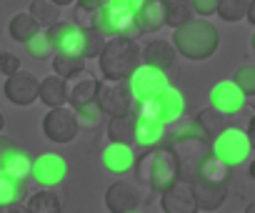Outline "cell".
<instances>
[{
    "label": "cell",
    "mask_w": 255,
    "mask_h": 213,
    "mask_svg": "<svg viewBox=\"0 0 255 213\" xmlns=\"http://www.w3.org/2000/svg\"><path fill=\"white\" fill-rule=\"evenodd\" d=\"M170 43L175 45L178 55H183L185 60H208L220 48V33L210 20L188 18L183 25L173 28Z\"/></svg>",
    "instance_id": "cell-1"
},
{
    "label": "cell",
    "mask_w": 255,
    "mask_h": 213,
    "mask_svg": "<svg viewBox=\"0 0 255 213\" xmlns=\"http://www.w3.org/2000/svg\"><path fill=\"white\" fill-rule=\"evenodd\" d=\"M133 168H135L138 183L153 193L165 191L170 183H175L180 178L175 153L170 151V146H163V143L155 148H145V153L140 158H135Z\"/></svg>",
    "instance_id": "cell-2"
},
{
    "label": "cell",
    "mask_w": 255,
    "mask_h": 213,
    "mask_svg": "<svg viewBox=\"0 0 255 213\" xmlns=\"http://www.w3.org/2000/svg\"><path fill=\"white\" fill-rule=\"evenodd\" d=\"M103 78H128L143 60L140 45L133 35H113L105 40L103 50L98 53Z\"/></svg>",
    "instance_id": "cell-3"
},
{
    "label": "cell",
    "mask_w": 255,
    "mask_h": 213,
    "mask_svg": "<svg viewBox=\"0 0 255 213\" xmlns=\"http://www.w3.org/2000/svg\"><path fill=\"white\" fill-rule=\"evenodd\" d=\"M133 111L140 113V116L155 118V121H160V123H165V126H173V123H178V121L185 116V95H183L178 88L165 85V88H163L160 93H155L153 98L135 103Z\"/></svg>",
    "instance_id": "cell-4"
},
{
    "label": "cell",
    "mask_w": 255,
    "mask_h": 213,
    "mask_svg": "<svg viewBox=\"0 0 255 213\" xmlns=\"http://www.w3.org/2000/svg\"><path fill=\"white\" fill-rule=\"evenodd\" d=\"M253 151V136L250 131H243L238 126H225L213 141H210V153L225 161L228 166H240L250 158Z\"/></svg>",
    "instance_id": "cell-5"
},
{
    "label": "cell",
    "mask_w": 255,
    "mask_h": 213,
    "mask_svg": "<svg viewBox=\"0 0 255 213\" xmlns=\"http://www.w3.org/2000/svg\"><path fill=\"white\" fill-rule=\"evenodd\" d=\"M100 111L110 118V116H120V113H130L135 108V100L128 85V78H103L98 80L95 88V98H93Z\"/></svg>",
    "instance_id": "cell-6"
},
{
    "label": "cell",
    "mask_w": 255,
    "mask_h": 213,
    "mask_svg": "<svg viewBox=\"0 0 255 213\" xmlns=\"http://www.w3.org/2000/svg\"><path fill=\"white\" fill-rule=\"evenodd\" d=\"M170 151L178 161V173L183 181H193L198 176V166L205 153H210V141L205 138H173Z\"/></svg>",
    "instance_id": "cell-7"
},
{
    "label": "cell",
    "mask_w": 255,
    "mask_h": 213,
    "mask_svg": "<svg viewBox=\"0 0 255 213\" xmlns=\"http://www.w3.org/2000/svg\"><path fill=\"white\" fill-rule=\"evenodd\" d=\"M43 133L48 141L60 143V146L75 141V136L80 133L78 121H75V111L70 105H55V108H50L43 118Z\"/></svg>",
    "instance_id": "cell-8"
},
{
    "label": "cell",
    "mask_w": 255,
    "mask_h": 213,
    "mask_svg": "<svg viewBox=\"0 0 255 213\" xmlns=\"http://www.w3.org/2000/svg\"><path fill=\"white\" fill-rule=\"evenodd\" d=\"M128 85H130L133 100L140 103V100H148V98H153L155 93H160L165 85H170V80H168V73H165V70L140 63L130 75H128Z\"/></svg>",
    "instance_id": "cell-9"
},
{
    "label": "cell",
    "mask_w": 255,
    "mask_h": 213,
    "mask_svg": "<svg viewBox=\"0 0 255 213\" xmlns=\"http://www.w3.org/2000/svg\"><path fill=\"white\" fill-rule=\"evenodd\" d=\"M68 176V161L60 153H40L30 163V178L40 188H58Z\"/></svg>",
    "instance_id": "cell-10"
},
{
    "label": "cell",
    "mask_w": 255,
    "mask_h": 213,
    "mask_svg": "<svg viewBox=\"0 0 255 213\" xmlns=\"http://www.w3.org/2000/svg\"><path fill=\"white\" fill-rule=\"evenodd\" d=\"M143 203V191L133 181H115L105 191V208L110 213H135Z\"/></svg>",
    "instance_id": "cell-11"
},
{
    "label": "cell",
    "mask_w": 255,
    "mask_h": 213,
    "mask_svg": "<svg viewBox=\"0 0 255 213\" xmlns=\"http://www.w3.org/2000/svg\"><path fill=\"white\" fill-rule=\"evenodd\" d=\"M98 28L113 38V35H135V10H128L123 5H110L103 3L100 5V18H98Z\"/></svg>",
    "instance_id": "cell-12"
},
{
    "label": "cell",
    "mask_w": 255,
    "mask_h": 213,
    "mask_svg": "<svg viewBox=\"0 0 255 213\" xmlns=\"http://www.w3.org/2000/svg\"><path fill=\"white\" fill-rule=\"evenodd\" d=\"M5 98L18 105V108H25V105H33L38 100V78L30 70H15L10 75H5V85H3Z\"/></svg>",
    "instance_id": "cell-13"
},
{
    "label": "cell",
    "mask_w": 255,
    "mask_h": 213,
    "mask_svg": "<svg viewBox=\"0 0 255 213\" xmlns=\"http://www.w3.org/2000/svg\"><path fill=\"white\" fill-rule=\"evenodd\" d=\"M208 100L215 111H220L223 116H238L240 111H245L248 105V95L233 83V80H220L210 88L208 93Z\"/></svg>",
    "instance_id": "cell-14"
},
{
    "label": "cell",
    "mask_w": 255,
    "mask_h": 213,
    "mask_svg": "<svg viewBox=\"0 0 255 213\" xmlns=\"http://www.w3.org/2000/svg\"><path fill=\"white\" fill-rule=\"evenodd\" d=\"M48 40L53 45V53H68V55H83V30L75 23L55 20L48 25Z\"/></svg>",
    "instance_id": "cell-15"
},
{
    "label": "cell",
    "mask_w": 255,
    "mask_h": 213,
    "mask_svg": "<svg viewBox=\"0 0 255 213\" xmlns=\"http://www.w3.org/2000/svg\"><path fill=\"white\" fill-rule=\"evenodd\" d=\"M160 211L165 213H195V198L190 181L178 178L165 191H160Z\"/></svg>",
    "instance_id": "cell-16"
},
{
    "label": "cell",
    "mask_w": 255,
    "mask_h": 213,
    "mask_svg": "<svg viewBox=\"0 0 255 213\" xmlns=\"http://www.w3.org/2000/svg\"><path fill=\"white\" fill-rule=\"evenodd\" d=\"M190 186H193L195 211H205V213L218 211L228 198V183H210L203 178H193Z\"/></svg>",
    "instance_id": "cell-17"
},
{
    "label": "cell",
    "mask_w": 255,
    "mask_h": 213,
    "mask_svg": "<svg viewBox=\"0 0 255 213\" xmlns=\"http://www.w3.org/2000/svg\"><path fill=\"white\" fill-rule=\"evenodd\" d=\"M100 161H103V168L113 176H125L133 171V163H135V153H133V146L128 143H108L100 153Z\"/></svg>",
    "instance_id": "cell-18"
},
{
    "label": "cell",
    "mask_w": 255,
    "mask_h": 213,
    "mask_svg": "<svg viewBox=\"0 0 255 213\" xmlns=\"http://www.w3.org/2000/svg\"><path fill=\"white\" fill-rule=\"evenodd\" d=\"M165 138H168V126H165V123L135 113L133 146H140V148H155V146L165 143Z\"/></svg>",
    "instance_id": "cell-19"
},
{
    "label": "cell",
    "mask_w": 255,
    "mask_h": 213,
    "mask_svg": "<svg viewBox=\"0 0 255 213\" xmlns=\"http://www.w3.org/2000/svg\"><path fill=\"white\" fill-rule=\"evenodd\" d=\"M165 25V0H143L135 10V28L138 33H158Z\"/></svg>",
    "instance_id": "cell-20"
},
{
    "label": "cell",
    "mask_w": 255,
    "mask_h": 213,
    "mask_svg": "<svg viewBox=\"0 0 255 213\" xmlns=\"http://www.w3.org/2000/svg\"><path fill=\"white\" fill-rule=\"evenodd\" d=\"M175 58H178V50L170 40H150L145 45V50H140V60L145 65H153V68H160V70H170L175 65Z\"/></svg>",
    "instance_id": "cell-21"
},
{
    "label": "cell",
    "mask_w": 255,
    "mask_h": 213,
    "mask_svg": "<svg viewBox=\"0 0 255 213\" xmlns=\"http://www.w3.org/2000/svg\"><path fill=\"white\" fill-rule=\"evenodd\" d=\"M38 100L45 103L48 108H55V105H65L68 100V80L50 73L45 78H38Z\"/></svg>",
    "instance_id": "cell-22"
},
{
    "label": "cell",
    "mask_w": 255,
    "mask_h": 213,
    "mask_svg": "<svg viewBox=\"0 0 255 213\" xmlns=\"http://www.w3.org/2000/svg\"><path fill=\"white\" fill-rule=\"evenodd\" d=\"M95 88H98L95 75H88L85 70L75 73L73 78H68V100H65V105L78 108V105L93 100L95 98Z\"/></svg>",
    "instance_id": "cell-23"
},
{
    "label": "cell",
    "mask_w": 255,
    "mask_h": 213,
    "mask_svg": "<svg viewBox=\"0 0 255 213\" xmlns=\"http://www.w3.org/2000/svg\"><path fill=\"white\" fill-rule=\"evenodd\" d=\"M133 128H135V111L120 113V116H110L105 133H108V141H113V143L133 146Z\"/></svg>",
    "instance_id": "cell-24"
},
{
    "label": "cell",
    "mask_w": 255,
    "mask_h": 213,
    "mask_svg": "<svg viewBox=\"0 0 255 213\" xmlns=\"http://www.w3.org/2000/svg\"><path fill=\"white\" fill-rule=\"evenodd\" d=\"M230 171H233V166H228L225 161H220L213 153H205L200 166H198V176L195 178H203V181H210V183H228L230 181Z\"/></svg>",
    "instance_id": "cell-25"
},
{
    "label": "cell",
    "mask_w": 255,
    "mask_h": 213,
    "mask_svg": "<svg viewBox=\"0 0 255 213\" xmlns=\"http://www.w3.org/2000/svg\"><path fill=\"white\" fill-rule=\"evenodd\" d=\"M25 201V181L10 178L0 171V211L3 208H18V203Z\"/></svg>",
    "instance_id": "cell-26"
},
{
    "label": "cell",
    "mask_w": 255,
    "mask_h": 213,
    "mask_svg": "<svg viewBox=\"0 0 255 213\" xmlns=\"http://www.w3.org/2000/svg\"><path fill=\"white\" fill-rule=\"evenodd\" d=\"M30 163H33V158H30L25 151L15 148V151H10V153L5 156V161H3V166H0V171L8 173L10 178L25 181V178H30Z\"/></svg>",
    "instance_id": "cell-27"
},
{
    "label": "cell",
    "mask_w": 255,
    "mask_h": 213,
    "mask_svg": "<svg viewBox=\"0 0 255 213\" xmlns=\"http://www.w3.org/2000/svg\"><path fill=\"white\" fill-rule=\"evenodd\" d=\"M40 30L38 20L30 15V13H15L10 20H8V33L15 43H25L28 38H33L35 33Z\"/></svg>",
    "instance_id": "cell-28"
},
{
    "label": "cell",
    "mask_w": 255,
    "mask_h": 213,
    "mask_svg": "<svg viewBox=\"0 0 255 213\" xmlns=\"http://www.w3.org/2000/svg\"><path fill=\"white\" fill-rule=\"evenodd\" d=\"M195 121H198V126L203 128V133H205V138L208 141H213L230 121H228V116H223L220 111H215L213 105H208V108H203V111H198V116H195Z\"/></svg>",
    "instance_id": "cell-29"
},
{
    "label": "cell",
    "mask_w": 255,
    "mask_h": 213,
    "mask_svg": "<svg viewBox=\"0 0 255 213\" xmlns=\"http://www.w3.org/2000/svg\"><path fill=\"white\" fill-rule=\"evenodd\" d=\"M75 111V121H78V128L80 131H95L103 121H105V113L100 111V105L95 100H88L83 105H78Z\"/></svg>",
    "instance_id": "cell-30"
},
{
    "label": "cell",
    "mask_w": 255,
    "mask_h": 213,
    "mask_svg": "<svg viewBox=\"0 0 255 213\" xmlns=\"http://www.w3.org/2000/svg\"><path fill=\"white\" fill-rule=\"evenodd\" d=\"M60 208V198L53 188H40L28 198V211L33 213H58Z\"/></svg>",
    "instance_id": "cell-31"
},
{
    "label": "cell",
    "mask_w": 255,
    "mask_h": 213,
    "mask_svg": "<svg viewBox=\"0 0 255 213\" xmlns=\"http://www.w3.org/2000/svg\"><path fill=\"white\" fill-rule=\"evenodd\" d=\"M53 73L60 78H73L75 73L85 70V58L83 55H68V53H53Z\"/></svg>",
    "instance_id": "cell-32"
},
{
    "label": "cell",
    "mask_w": 255,
    "mask_h": 213,
    "mask_svg": "<svg viewBox=\"0 0 255 213\" xmlns=\"http://www.w3.org/2000/svg\"><path fill=\"white\" fill-rule=\"evenodd\" d=\"M28 13L38 20V25L48 28L55 20H60V5H55L53 0H30V8Z\"/></svg>",
    "instance_id": "cell-33"
},
{
    "label": "cell",
    "mask_w": 255,
    "mask_h": 213,
    "mask_svg": "<svg viewBox=\"0 0 255 213\" xmlns=\"http://www.w3.org/2000/svg\"><path fill=\"white\" fill-rule=\"evenodd\" d=\"M248 5H250V0H218L215 13L225 23H240V20H245Z\"/></svg>",
    "instance_id": "cell-34"
},
{
    "label": "cell",
    "mask_w": 255,
    "mask_h": 213,
    "mask_svg": "<svg viewBox=\"0 0 255 213\" xmlns=\"http://www.w3.org/2000/svg\"><path fill=\"white\" fill-rule=\"evenodd\" d=\"M188 18H193L190 3H185V0H165V25L178 28Z\"/></svg>",
    "instance_id": "cell-35"
},
{
    "label": "cell",
    "mask_w": 255,
    "mask_h": 213,
    "mask_svg": "<svg viewBox=\"0 0 255 213\" xmlns=\"http://www.w3.org/2000/svg\"><path fill=\"white\" fill-rule=\"evenodd\" d=\"M83 30V58H98L108 35L100 28H80Z\"/></svg>",
    "instance_id": "cell-36"
},
{
    "label": "cell",
    "mask_w": 255,
    "mask_h": 213,
    "mask_svg": "<svg viewBox=\"0 0 255 213\" xmlns=\"http://www.w3.org/2000/svg\"><path fill=\"white\" fill-rule=\"evenodd\" d=\"M25 50H28V55L30 58H35V60H45V58H50L53 55V45H50V40H48V33L45 30H38L33 38H28L25 43Z\"/></svg>",
    "instance_id": "cell-37"
},
{
    "label": "cell",
    "mask_w": 255,
    "mask_h": 213,
    "mask_svg": "<svg viewBox=\"0 0 255 213\" xmlns=\"http://www.w3.org/2000/svg\"><path fill=\"white\" fill-rule=\"evenodd\" d=\"M98 18H100V5H83V3H75L73 20H75L78 28H98Z\"/></svg>",
    "instance_id": "cell-38"
},
{
    "label": "cell",
    "mask_w": 255,
    "mask_h": 213,
    "mask_svg": "<svg viewBox=\"0 0 255 213\" xmlns=\"http://www.w3.org/2000/svg\"><path fill=\"white\" fill-rule=\"evenodd\" d=\"M248 98L250 95H255V65H250V63H245V65H240L235 73H233V78H230Z\"/></svg>",
    "instance_id": "cell-39"
},
{
    "label": "cell",
    "mask_w": 255,
    "mask_h": 213,
    "mask_svg": "<svg viewBox=\"0 0 255 213\" xmlns=\"http://www.w3.org/2000/svg\"><path fill=\"white\" fill-rule=\"evenodd\" d=\"M183 121V118H180ZM173 138H205V133H203V128L198 126V121L193 118V121H183L178 128H175V136ZM208 141V138H205Z\"/></svg>",
    "instance_id": "cell-40"
},
{
    "label": "cell",
    "mask_w": 255,
    "mask_h": 213,
    "mask_svg": "<svg viewBox=\"0 0 255 213\" xmlns=\"http://www.w3.org/2000/svg\"><path fill=\"white\" fill-rule=\"evenodd\" d=\"M215 5H218V0H190V10L200 18L215 15Z\"/></svg>",
    "instance_id": "cell-41"
},
{
    "label": "cell",
    "mask_w": 255,
    "mask_h": 213,
    "mask_svg": "<svg viewBox=\"0 0 255 213\" xmlns=\"http://www.w3.org/2000/svg\"><path fill=\"white\" fill-rule=\"evenodd\" d=\"M15 70H20V58L3 50V53H0V73L10 75V73H15Z\"/></svg>",
    "instance_id": "cell-42"
},
{
    "label": "cell",
    "mask_w": 255,
    "mask_h": 213,
    "mask_svg": "<svg viewBox=\"0 0 255 213\" xmlns=\"http://www.w3.org/2000/svg\"><path fill=\"white\" fill-rule=\"evenodd\" d=\"M18 146H15V141L10 138V136H3L0 133V166H3V161H5V156L10 153V151H15Z\"/></svg>",
    "instance_id": "cell-43"
},
{
    "label": "cell",
    "mask_w": 255,
    "mask_h": 213,
    "mask_svg": "<svg viewBox=\"0 0 255 213\" xmlns=\"http://www.w3.org/2000/svg\"><path fill=\"white\" fill-rule=\"evenodd\" d=\"M105 3H110V5H123V8H128V10H138V8L143 5V0H105Z\"/></svg>",
    "instance_id": "cell-44"
},
{
    "label": "cell",
    "mask_w": 255,
    "mask_h": 213,
    "mask_svg": "<svg viewBox=\"0 0 255 213\" xmlns=\"http://www.w3.org/2000/svg\"><path fill=\"white\" fill-rule=\"evenodd\" d=\"M75 3H83V5H103L105 0H75Z\"/></svg>",
    "instance_id": "cell-45"
},
{
    "label": "cell",
    "mask_w": 255,
    "mask_h": 213,
    "mask_svg": "<svg viewBox=\"0 0 255 213\" xmlns=\"http://www.w3.org/2000/svg\"><path fill=\"white\" fill-rule=\"evenodd\" d=\"M53 3H55V5H60V8H65V5H73L75 0H53Z\"/></svg>",
    "instance_id": "cell-46"
},
{
    "label": "cell",
    "mask_w": 255,
    "mask_h": 213,
    "mask_svg": "<svg viewBox=\"0 0 255 213\" xmlns=\"http://www.w3.org/2000/svg\"><path fill=\"white\" fill-rule=\"evenodd\" d=\"M3 128H5V116H3V111H0V133H3Z\"/></svg>",
    "instance_id": "cell-47"
}]
</instances>
